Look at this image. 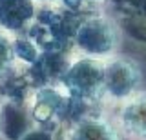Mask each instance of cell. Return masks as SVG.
<instances>
[{"mask_svg": "<svg viewBox=\"0 0 146 140\" xmlns=\"http://www.w3.org/2000/svg\"><path fill=\"white\" fill-rule=\"evenodd\" d=\"M139 80L135 67L124 62H113L106 69H102V85L113 95H126Z\"/></svg>", "mask_w": 146, "mask_h": 140, "instance_id": "cell-1", "label": "cell"}, {"mask_svg": "<svg viewBox=\"0 0 146 140\" xmlns=\"http://www.w3.org/2000/svg\"><path fill=\"white\" fill-rule=\"evenodd\" d=\"M70 140H119L113 128L104 120L86 118L70 133Z\"/></svg>", "mask_w": 146, "mask_h": 140, "instance_id": "cell-2", "label": "cell"}, {"mask_svg": "<svg viewBox=\"0 0 146 140\" xmlns=\"http://www.w3.org/2000/svg\"><path fill=\"white\" fill-rule=\"evenodd\" d=\"M121 116L126 129L133 131L135 135L146 137V97H139L126 104Z\"/></svg>", "mask_w": 146, "mask_h": 140, "instance_id": "cell-3", "label": "cell"}]
</instances>
